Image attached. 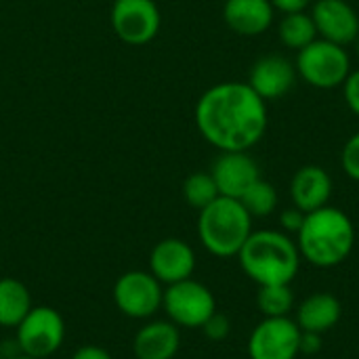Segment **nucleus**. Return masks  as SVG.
Instances as JSON below:
<instances>
[{"label": "nucleus", "mask_w": 359, "mask_h": 359, "mask_svg": "<svg viewBox=\"0 0 359 359\" xmlns=\"http://www.w3.org/2000/svg\"><path fill=\"white\" fill-rule=\"evenodd\" d=\"M257 305L265 318H288L294 309V292L290 284L259 286Z\"/></svg>", "instance_id": "412c9836"}, {"label": "nucleus", "mask_w": 359, "mask_h": 359, "mask_svg": "<svg viewBox=\"0 0 359 359\" xmlns=\"http://www.w3.org/2000/svg\"><path fill=\"white\" fill-rule=\"evenodd\" d=\"M273 15L276 8L269 0H227L223 6L227 27L246 38L265 34L273 23Z\"/></svg>", "instance_id": "f3484780"}, {"label": "nucleus", "mask_w": 359, "mask_h": 359, "mask_svg": "<svg viewBox=\"0 0 359 359\" xmlns=\"http://www.w3.org/2000/svg\"><path fill=\"white\" fill-rule=\"evenodd\" d=\"M242 271L259 286L292 284L301 269V252L297 242L278 229L252 231L238 252Z\"/></svg>", "instance_id": "7ed1b4c3"}, {"label": "nucleus", "mask_w": 359, "mask_h": 359, "mask_svg": "<svg viewBox=\"0 0 359 359\" xmlns=\"http://www.w3.org/2000/svg\"><path fill=\"white\" fill-rule=\"evenodd\" d=\"M332 177L326 168L318 164L301 166L290 179V200L303 212H313L318 208L328 206L332 198Z\"/></svg>", "instance_id": "2eb2a0df"}, {"label": "nucleus", "mask_w": 359, "mask_h": 359, "mask_svg": "<svg viewBox=\"0 0 359 359\" xmlns=\"http://www.w3.org/2000/svg\"><path fill=\"white\" fill-rule=\"evenodd\" d=\"M305 215L307 212H303V210H299L297 206H292V208H286V210H282V215H280V225H282V231L284 233H299V229L303 227V223H305Z\"/></svg>", "instance_id": "bb28decb"}, {"label": "nucleus", "mask_w": 359, "mask_h": 359, "mask_svg": "<svg viewBox=\"0 0 359 359\" xmlns=\"http://www.w3.org/2000/svg\"><path fill=\"white\" fill-rule=\"evenodd\" d=\"M343 316L341 301L330 294V292H316L307 297L299 307H297V324L303 332H316V334H326L332 330Z\"/></svg>", "instance_id": "a211bd4d"}, {"label": "nucleus", "mask_w": 359, "mask_h": 359, "mask_svg": "<svg viewBox=\"0 0 359 359\" xmlns=\"http://www.w3.org/2000/svg\"><path fill=\"white\" fill-rule=\"evenodd\" d=\"M111 27L126 44H147L160 29V8L154 0H116Z\"/></svg>", "instance_id": "9d476101"}, {"label": "nucleus", "mask_w": 359, "mask_h": 359, "mask_svg": "<svg viewBox=\"0 0 359 359\" xmlns=\"http://www.w3.org/2000/svg\"><path fill=\"white\" fill-rule=\"evenodd\" d=\"M15 330L21 353L36 359L50 358L65 341V322L61 313L46 305H34Z\"/></svg>", "instance_id": "0eeeda50"}, {"label": "nucleus", "mask_w": 359, "mask_h": 359, "mask_svg": "<svg viewBox=\"0 0 359 359\" xmlns=\"http://www.w3.org/2000/svg\"><path fill=\"white\" fill-rule=\"evenodd\" d=\"M194 118L200 135L221 151H248L263 139L269 122L267 101L248 82L210 86L198 99Z\"/></svg>", "instance_id": "f257e3e1"}, {"label": "nucleus", "mask_w": 359, "mask_h": 359, "mask_svg": "<svg viewBox=\"0 0 359 359\" xmlns=\"http://www.w3.org/2000/svg\"><path fill=\"white\" fill-rule=\"evenodd\" d=\"M301 328L288 318H265L248 339L250 359H297L301 355Z\"/></svg>", "instance_id": "1a4fd4ad"}, {"label": "nucleus", "mask_w": 359, "mask_h": 359, "mask_svg": "<svg viewBox=\"0 0 359 359\" xmlns=\"http://www.w3.org/2000/svg\"><path fill=\"white\" fill-rule=\"evenodd\" d=\"M240 202L252 219H265V217H271L276 212L280 198H278L276 187L269 181L259 179L257 183H252L246 189V194L240 198Z\"/></svg>", "instance_id": "4be33fe9"}, {"label": "nucleus", "mask_w": 359, "mask_h": 359, "mask_svg": "<svg viewBox=\"0 0 359 359\" xmlns=\"http://www.w3.org/2000/svg\"><path fill=\"white\" fill-rule=\"evenodd\" d=\"M271 6L276 11H280L282 15H288V13H301V11H307L313 2L311 0H269Z\"/></svg>", "instance_id": "c85d7f7f"}, {"label": "nucleus", "mask_w": 359, "mask_h": 359, "mask_svg": "<svg viewBox=\"0 0 359 359\" xmlns=\"http://www.w3.org/2000/svg\"><path fill=\"white\" fill-rule=\"evenodd\" d=\"M309 15L316 23L318 38L347 46L359 36V15L349 0H316Z\"/></svg>", "instance_id": "9b49d317"}, {"label": "nucleus", "mask_w": 359, "mask_h": 359, "mask_svg": "<svg viewBox=\"0 0 359 359\" xmlns=\"http://www.w3.org/2000/svg\"><path fill=\"white\" fill-rule=\"evenodd\" d=\"M162 309L179 328H202L217 311V301L208 286L189 278L164 288Z\"/></svg>", "instance_id": "423d86ee"}, {"label": "nucleus", "mask_w": 359, "mask_h": 359, "mask_svg": "<svg viewBox=\"0 0 359 359\" xmlns=\"http://www.w3.org/2000/svg\"><path fill=\"white\" fill-rule=\"evenodd\" d=\"M299 349L303 355H316L320 353L322 349V334H316V332H303L301 330V343H299Z\"/></svg>", "instance_id": "cd10ccee"}, {"label": "nucleus", "mask_w": 359, "mask_h": 359, "mask_svg": "<svg viewBox=\"0 0 359 359\" xmlns=\"http://www.w3.org/2000/svg\"><path fill=\"white\" fill-rule=\"evenodd\" d=\"M297 76L313 88L334 90L345 84L351 74V57L347 46L316 38L305 48L297 50Z\"/></svg>", "instance_id": "39448f33"}, {"label": "nucleus", "mask_w": 359, "mask_h": 359, "mask_svg": "<svg viewBox=\"0 0 359 359\" xmlns=\"http://www.w3.org/2000/svg\"><path fill=\"white\" fill-rule=\"evenodd\" d=\"M252 231V217L240 200L219 196L200 210L198 238L202 246L219 259L238 257Z\"/></svg>", "instance_id": "20e7f679"}, {"label": "nucleus", "mask_w": 359, "mask_h": 359, "mask_svg": "<svg viewBox=\"0 0 359 359\" xmlns=\"http://www.w3.org/2000/svg\"><path fill=\"white\" fill-rule=\"evenodd\" d=\"M164 288L149 271H126L114 284L116 307L133 320H149L162 309Z\"/></svg>", "instance_id": "6e6552de"}, {"label": "nucleus", "mask_w": 359, "mask_h": 359, "mask_svg": "<svg viewBox=\"0 0 359 359\" xmlns=\"http://www.w3.org/2000/svg\"><path fill=\"white\" fill-rule=\"evenodd\" d=\"M353 46H355V55H358V59H359V36H358V38H355Z\"/></svg>", "instance_id": "7c9ffc66"}, {"label": "nucleus", "mask_w": 359, "mask_h": 359, "mask_svg": "<svg viewBox=\"0 0 359 359\" xmlns=\"http://www.w3.org/2000/svg\"><path fill=\"white\" fill-rule=\"evenodd\" d=\"M294 242L301 259L313 267L332 269L349 259L355 246V227L345 210L328 204L305 215Z\"/></svg>", "instance_id": "f03ea898"}, {"label": "nucleus", "mask_w": 359, "mask_h": 359, "mask_svg": "<svg viewBox=\"0 0 359 359\" xmlns=\"http://www.w3.org/2000/svg\"><path fill=\"white\" fill-rule=\"evenodd\" d=\"M72 359H114L105 349L97 347V345H84L80 349L74 351Z\"/></svg>", "instance_id": "c756f323"}, {"label": "nucleus", "mask_w": 359, "mask_h": 359, "mask_svg": "<svg viewBox=\"0 0 359 359\" xmlns=\"http://www.w3.org/2000/svg\"><path fill=\"white\" fill-rule=\"evenodd\" d=\"M343 95H345V103H347L349 111L359 118V67L351 69V74L347 76V80L343 84Z\"/></svg>", "instance_id": "a878e982"}, {"label": "nucleus", "mask_w": 359, "mask_h": 359, "mask_svg": "<svg viewBox=\"0 0 359 359\" xmlns=\"http://www.w3.org/2000/svg\"><path fill=\"white\" fill-rule=\"evenodd\" d=\"M8 359H36V358H29V355H23V353H21V355H15V358H8Z\"/></svg>", "instance_id": "2f4dec72"}, {"label": "nucleus", "mask_w": 359, "mask_h": 359, "mask_svg": "<svg viewBox=\"0 0 359 359\" xmlns=\"http://www.w3.org/2000/svg\"><path fill=\"white\" fill-rule=\"evenodd\" d=\"M210 175L217 183L219 196L233 200H240L246 189L261 179L259 164L246 151H223L215 160Z\"/></svg>", "instance_id": "ddd939ff"}, {"label": "nucleus", "mask_w": 359, "mask_h": 359, "mask_svg": "<svg viewBox=\"0 0 359 359\" xmlns=\"http://www.w3.org/2000/svg\"><path fill=\"white\" fill-rule=\"evenodd\" d=\"M183 198L191 208H206L210 202L219 198L217 183L210 172H194L183 183Z\"/></svg>", "instance_id": "5701e85b"}, {"label": "nucleus", "mask_w": 359, "mask_h": 359, "mask_svg": "<svg viewBox=\"0 0 359 359\" xmlns=\"http://www.w3.org/2000/svg\"><path fill=\"white\" fill-rule=\"evenodd\" d=\"M202 330H204V334H206V339H210V341H225L227 337H229V332H231V324H229V320L223 316V313H219V311H215L208 320H206V324L202 326Z\"/></svg>", "instance_id": "393cba45"}, {"label": "nucleus", "mask_w": 359, "mask_h": 359, "mask_svg": "<svg viewBox=\"0 0 359 359\" xmlns=\"http://www.w3.org/2000/svg\"><path fill=\"white\" fill-rule=\"evenodd\" d=\"M278 36L286 48L301 50L318 38V29H316V23H313L309 11H301V13L282 15V19L278 23Z\"/></svg>", "instance_id": "aec40b11"}, {"label": "nucleus", "mask_w": 359, "mask_h": 359, "mask_svg": "<svg viewBox=\"0 0 359 359\" xmlns=\"http://www.w3.org/2000/svg\"><path fill=\"white\" fill-rule=\"evenodd\" d=\"M341 166L351 181L359 183V130L345 141L341 151Z\"/></svg>", "instance_id": "b1692460"}, {"label": "nucleus", "mask_w": 359, "mask_h": 359, "mask_svg": "<svg viewBox=\"0 0 359 359\" xmlns=\"http://www.w3.org/2000/svg\"><path fill=\"white\" fill-rule=\"evenodd\" d=\"M181 347V332L170 320L147 322L133 339L137 359H175Z\"/></svg>", "instance_id": "dca6fc26"}, {"label": "nucleus", "mask_w": 359, "mask_h": 359, "mask_svg": "<svg viewBox=\"0 0 359 359\" xmlns=\"http://www.w3.org/2000/svg\"><path fill=\"white\" fill-rule=\"evenodd\" d=\"M297 67L282 55H265L255 61L248 84L265 101L282 99L297 84Z\"/></svg>", "instance_id": "4468645a"}, {"label": "nucleus", "mask_w": 359, "mask_h": 359, "mask_svg": "<svg viewBox=\"0 0 359 359\" xmlns=\"http://www.w3.org/2000/svg\"><path fill=\"white\" fill-rule=\"evenodd\" d=\"M27 286L15 278H0V326L17 328L32 309Z\"/></svg>", "instance_id": "6ab92c4d"}, {"label": "nucleus", "mask_w": 359, "mask_h": 359, "mask_svg": "<svg viewBox=\"0 0 359 359\" xmlns=\"http://www.w3.org/2000/svg\"><path fill=\"white\" fill-rule=\"evenodd\" d=\"M194 269H196V252L187 242L179 238H166L158 242L149 255V273L162 286L189 280L194 276Z\"/></svg>", "instance_id": "f8f14e48"}]
</instances>
